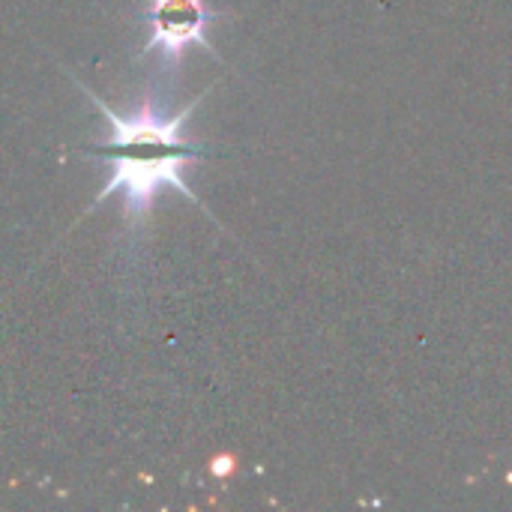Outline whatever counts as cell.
<instances>
[{
    "instance_id": "obj_1",
    "label": "cell",
    "mask_w": 512,
    "mask_h": 512,
    "mask_svg": "<svg viewBox=\"0 0 512 512\" xmlns=\"http://www.w3.org/2000/svg\"><path fill=\"white\" fill-rule=\"evenodd\" d=\"M78 87L90 96V102L99 105V111L111 123V138L105 144H96V147L84 150L87 156H102L111 165L108 183L96 195V201L90 204V210L99 207V204H105L114 192H123L126 195V201H123L126 228L129 231H138L144 225V219L150 216V210L156 204V195L165 186L183 192L192 204H201L198 195L192 192V186L186 183L183 168H186V162L201 159L204 150L183 138V126L192 117L195 105L204 99V93L189 108H183L174 117H162L156 111L153 96L147 93L135 105V111L129 117H120L84 81H78Z\"/></svg>"
},
{
    "instance_id": "obj_2",
    "label": "cell",
    "mask_w": 512,
    "mask_h": 512,
    "mask_svg": "<svg viewBox=\"0 0 512 512\" xmlns=\"http://www.w3.org/2000/svg\"><path fill=\"white\" fill-rule=\"evenodd\" d=\"M222 12H213L207 0H150L147 21H150V39L144 42L141 54L162 51V66L177 69L189 45H201L216 60H222L207 39V30L213 21H219Z\"/></svg>"
},
{
    "instance_id": "obj_3",
    "label": "cell",
    "mask_w": 512,
    "mask_h": 512,
    "mask_svg": "<svg viewBox=\"0 0 512 512\" xmlns=\"http://www.w3.org/2000/svg\"><path fill=\"white\" fill-rule=\"evenodd\" d=\"M231 468H234V459H228V456H225V459H216L210 471H213L216 477H222V474H231Z\"/></svg>"
}]
</instances>
